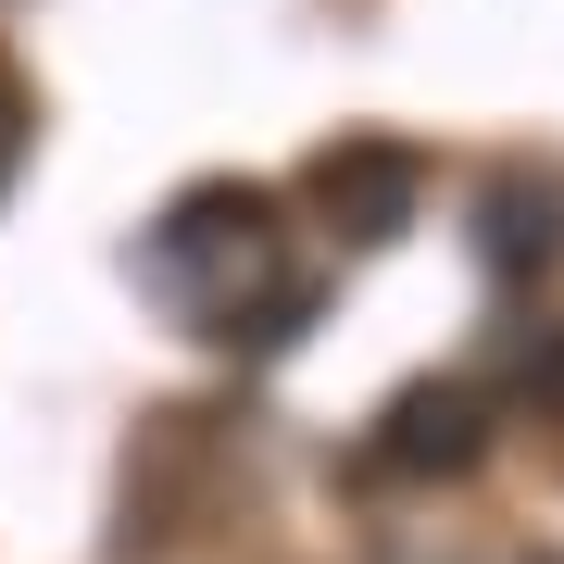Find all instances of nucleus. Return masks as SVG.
Segmentation results:
<instances>
[{"label":"nucleus","instance_id":"39448f33","mask_svg":"<svg viewBox=\"0 0 564 564\" xmlns=\"http://www.w3.org/2000/svg\"><path fill=\"white\" fill-rule=\"evenodd\" d=\"M13 163H25V88H13V63H0V188H13Z\"/></svg>","mask_w":564,"mask_h":564},{"label":"nucleus","instance_id":"f03ea898","mask_svg":"<svg viewBox=\"0 0 564 564\" xmlns=\"http://www.w3.org/2000/svg\"><path fill=\"white\" fill-rule=\"evenodd\" d=\"M302 202L326 214V239H351V251H389V239L414 226V202H426V163H414L402 139H339V151H314Z\"/></svg>","mask_w":564,"mask_h":564},{"label":"nucleus","instance_id":"423d86ee","mask_svg":"<svg viewBox=\"0 0 564 564\" xmlns=\"http://www.w3.org/2000/svg\"><path fill=\"white\" fill-rule=\"evenodd\" d=\"M527 389H540V402H564V326H552V339H527Z\"/></svg>","mask_w":564,"mask_h":564},{"label":"nucleus","instance_id":"7ed1b4c3","mask_svg":"<svg viewBox=\"0 0 564 564\" xmlns=\"http://www.w3.org/2000/svg\"><path fill=\"white\" fill-rule=\"evenodd\" d=\"M477 452H489V389L477 377H414L402 402L377 414V440H364L377 477H464Z\"/></svg>","mask_w":564,"mask_h":564},{"label":"nucleus","instance_id":"0eeeda50","mask_svg":"<svg viewBox=\"0 0 564 564\" xmlns=\"http://www.w3.org/2000/svg\"><path fill=\"white\" fill-rule=\"evenodd\" d=\"M514 564H564V552H514Z\"/></svg>","mask_w":564,"mask_h":564},{"label":"nucleus","instance_id":"20e7f679","mask_svg":"<svg viewBox=\"0 0 564 564\" xmlns=\"http://www.w3.org/2000/svg\"><path fill=\"white\" fill-rule=\"evenodd\" d=\"M477 263H489V276H552V263H564V176H552V163H502V176H489Z\"/></svg>","mask_w":564,"mask_h":564},{"label":"nucleus","instance_id":"f257e3e1","mask_svg":"<svg viewBox=\"0 0 564 564\" xmlns=\"http://www.w3.org/2000/svg\"><path fill=\"white\" fill-rule=\"evenodd\" d=\"M139 289L176 326H202L226 351H289L314 326V276L289 263V226L251 176H214V188H176L163 226L139 239Z\"/></svg>","mask_w":564,"mask_h":564}]
</instances>
